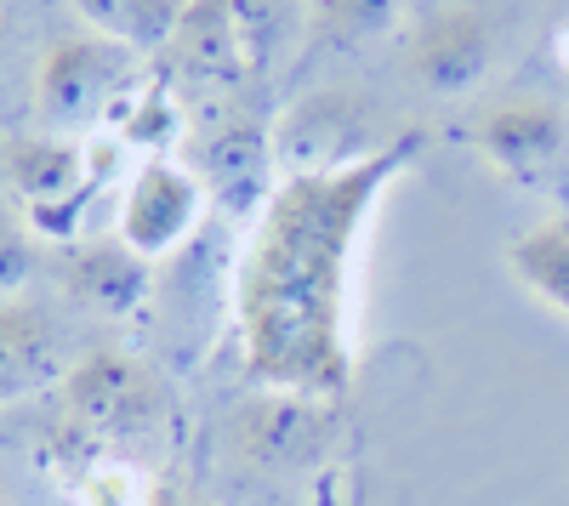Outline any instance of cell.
<instances>
[{"label":"cell","instance_id":"4fadbf2b","mask_svg":"<svg viewBox=\"0 0 569 506\" xmlns=\"http://www.w3.org/2000/svg\"><path fill=\"white\" fill-rule=\"evenodd\" d=\"M58 376H63V353H58L52 318L23 296H0V404L34 398Z\"/></svg>","mask_w":569,"mask_h":506},{"label":"cell","instance_id":"7c38bea8","mask_svg":"<svg viewBox=\"0 0 569 506\" xmlns=\"http://www.w3.org/2000/svg\"><path fill=\"white\" fill-rule=\"evenodd\" d=\"M63 285H69V296H74L80 307L103 313V318H120V313H131L142 296H149L154 262L142 256V251H131L120 234H109V240H80V245L63 256Z\"/></svg>","mask_w":569,"mask_h":506},{"label":"cell","instance_id":"52a82bcc","mask_svg":"<svg viewBox=\"0 0 569 506\" xmlns=\"http://www.w3.org/2000/svg\"><path fill=\"white\" fill-rule=\"evenodd\" d=\"M206 182L177 165V160H142L137 176L126 182V194H120V222H114V234L142 251V256H166L177 251L188 234H194V222L206 211Z\"/></svg>","mask_w":569,"mask_h":506},{"label":"cell","instance_id":"8fae6325","mask_svg":"<svg viewBox=\"0 0 569 506\" xmlns=\"http://www.w3.org/2000/svg\"><path fill=\"white\" fill-rule=\"evenodd\" d=\"M273 131H262L251 114H228L206 131V143L194 149V176L228 205V211H262L273 200L268 171H273Z\"/></svg>","mask_w":569,"mask_h":506},{"label":"cell","instance_id":"ffe728a7","mask_svg":"<svg viewBox=\"0 0 569 506\" xmlns=\"http://www.w3.org/2000/svg\"><path fill=\"white\" fill-rule=\"evenodd\" d=\"M0 506H12V495H7V484H0Z\"/></svg>","mask_w":569,"mask_h":506},{"label":"cell","instance_id":"9c48e42d","mask_svg":"<svg viewBox=\"0 0 569 506\" xmlns=\"http://www.w3.org/2000/svg\"><path fill=\"white\" fill-rule=\"evenodd\" d=\"M569 143V120L558 103L547 98H507V103H490L472 125V149L479 160L507 176V182H541L558 154Z\"/></svg>","mask_w":569,"mask_h":506},{"label":"cell","instance_id":"ba28073f","mask_svg":"<svg viewBox=\"0 0 569 506\" xmlns=\"http://www.w3.org/2000/svg\"><path fill=\"white\" fill-rule=\"evenodd\" d=\"M330 438V398L313 393H262L233 416V455L257 473L308 467Z\"/></svg>","mask_w":569,"mask_h":506},{"label":"cell","instance_id":"5bb4252c","mask_svg":"<svg viewBox=\"0 0 569 506\" xmlns=\"http://www.w3.org/2000/svg\"><path fill=\"white\" fill-rule=\"evenodd\" d=\"M507 267L536 302L569 318V211H552L536 227H525L507 245Z\"/></svg>","mask_w":569,"mask_h":506},{"label":"cell","instance_id":"30bf717a","mask_svg":"<svg viewBox=\"0 0 569 506\" xmlns=\"http://www.w3.org/2000/svg\"><path fill=\"white\" fill-rule=\"evenodd\" d=\"M490 58H496V29L479 7H439L433 18H421L416 34H410V52H405V69L416 85L427 91H472L485 74H490Z\"/></svg>","mask_w":569,"mask_h":506},{"label":"cell","instance_id":"7a4b0ae2","mask_svg":"<svg viewBox=\"0 0 569 506\" xmlns=\"http://www.w3.org/2000/svg\"><path fill=\"white\" fill-rule=\"evenodd\" d=\"M291 29V0H188L166 58L211 85L251 80Z\"/></svg>","mask_w":569,"mask_h":506},{"label":"cell","instance_id":"ac0fdd59","mask_svg":"<svg viewBox=\"0 0 569 506\" xmlns=\"http://www.w3.org/2000/svg\"><path fill=\"white\" fill-rule=\"evenodd\" d=\"M34 245H40V240H34V227L18 222L7 205H0V296L18 291L29 273L40 267V251H34Z\"/></svg>","mask_w":569,"mask_h":506},{"label":"cell","instance_id":"6da1fadb","mask_svg":"<svg viewBox=\"0 0 569 506\" xmlns=\"http://www.w3.org/2000/svg\"><path fill=\"white\" fill-rule=\"evenodd\" d=\"M427 136L399 131L382 154L330 176H284L257 216L240 262V336L246 371L268 393L337 398L353 382L348 280L370 211L416 165Z\"/></svg>","mask_w":569,"mask_h":506},{"label":"cell","instance_id":"277c9868","mask_svg":"<svg viewBox=\"0 0 569 506\" xmlns=\"http://www.w3.org/2000/svg\"><path fill=\"white\" fill-rule=\"evenodd\" d=\"M393 136H382V120H376L365 91L319 85L273 120V160L284 176H330V171H348L370 154H382Z\"/></svg>","mask_w":569,"mask_h":506},{"label":"cell","instance_id":"d6986e66","mask_svg":"<svg viewBox=\"0 0 569 506\" xmlns=\"http://www.w3.org/2000/svg\"><path fill=\"white\" fill-rule=\"evenodd\" d=\"M547 52H552L558 74L569 80V18H558V23H552V40H547Z\"/></svg>","mask_w":569,"mask_h":506},{"label":"cell","instance_id":"8992f818","mask_svg":"<svg viewBox=\"0 0 569 506\" xmlns=\"http://www.w3.org/2000/svg\"><path fill=\"white\" fill-rule=\"evenodd\" d=\"M0 171H7V189L23 205V222L34 227V240H69L74 216L86 205L91 171H86V149L63 131L46 136H12L0 149Z\"/></svg>","mask_w":569,"mask_h":506},{"label":"cell","instance_id":"e0dca14e","mask_svg":"<svg viewBox=\"0 0 569 506\" xmlns=\"http://www.w3.org/2000/svg\"><path fill=\"white\" fill-rule=\"evenodd\" d=\"M120 136L131 149H149V160H160V149L177 143V103L166 91H131L120 103Z\"/></svg>","mask_w":569,"mask_h":506},{"label":"cell","instance_id":"5b68a950","mask_svg":"<svg viewBox=\"0 0 569 506\" xmlns=\"http://www.w3.org/2000/svg\"><path fill=\"white\" fill-rule=\"evenodd\" d=\"M166 416V393L142 358L120 347H91L63 371V422L91 444H126L154 433Z\"/></svg>","mask_w":569,"mask_h":506},{"label":"cell","instance_id":"9a60e30c","mask_svg":"<svg viewBox=\"0 0 569 506\" xmlns=\"http://www.w3.org/2000/svg\"><path fill=\"white\" fill-rule=\"evenodd\" d=\"M74 12L91 34L120 40L126 52H166L188 0H74Z\"/></svg>","mask_w":569,"mask_h":506},{"label":"cell","instance_id":"2e32d148","mask_svg":"<svg viewBox=\"0 0 569 506\" xmlns=\"http://www.w3.org/2000/svg\"><path fill=\"white\" fill-rule=\"evenodd\" d=\"M399 12V0H308L313 45H359L382 34Z\"/></svg>","mask_w":569,"mask_h":506},{"label":"cell","instance_id":"3957f363","mask_svg":"<svg viewBox=\"0 0 569 506\" xmlns=\"http://www.w3.org/2000/svg\"><path fill=\"white\" fill-rule=\"evenodd\" d=\"M131 91H137V52H126L120 40H103L91 29L58 34L34 69V109L63 136L91 120H114Z\"/></svg>","mask_w":569,"mask_h":506}]
</instances>
